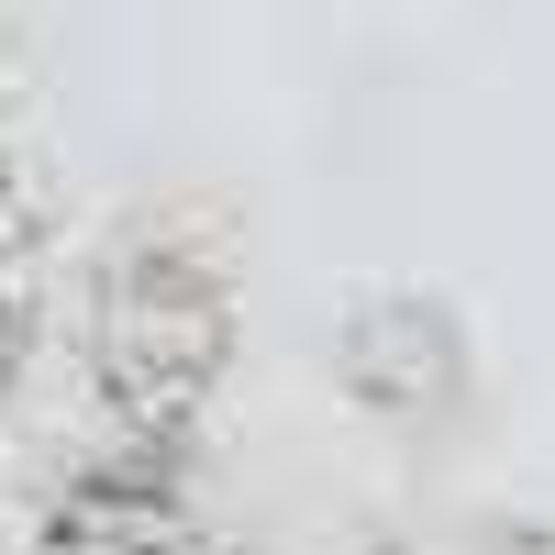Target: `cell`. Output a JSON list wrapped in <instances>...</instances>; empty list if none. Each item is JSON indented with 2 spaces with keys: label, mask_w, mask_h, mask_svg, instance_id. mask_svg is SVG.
Segmentation results:
<instances>
[{
  "label": "cell",
  "mask_w": 555,
  "mask_h": 555,
  "mask_svg": "<svg viewBox=\"0 0 555 555\" xmlns=\"http://www.w3.org/2000/svg\"><path fill=\"white\" fill-rule=\"evenodd\" d=\"M334 378H345V400L378 411V423H444V411L467 400L478 356H467V334H455L434 300H356L345 334H334Z\"/></svg>",
  "instance_id": "1"
}]
</instances>
